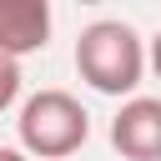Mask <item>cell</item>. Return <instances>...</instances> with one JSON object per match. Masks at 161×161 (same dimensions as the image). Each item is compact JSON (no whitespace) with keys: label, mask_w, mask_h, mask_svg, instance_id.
I'll list each match as a JSON object with an SVG mask.
<instances>
[{"label":"cell","mask_w":161,"mask_h":161,"mask_svg":"<svg viewBox=\"0 0 161 161\" xmlns=\"http://www.w3.org/2000/svg\"><path fill=\"white\" fill-rule=\"evenodd\" d=\"M75 70L101 96H131L146 70V45L126 20H96L75 40Z\"/></svg>","instance_id":"6da1fadb"},{"label":"cell","mask_w":161,"mask_h":161,"mask_svg":"<svg viewBox=\"0 0 161 161\" xmlns=\"http://www.w3.org/2000/svg\"><path fill=\"white\" fill-rule=\"evenodd\" d=\"M15 126H20V146H25L30 156H45V161L80 151L86 136H91L86 106H80L75 96H65V91H35V96L20 106V121H15Z\"/></svg>","instance_id":"7a4b0ae2"},{"label":"cell","mask_w":161,"mask_h":161,"mask_svg":"<svg viewBox=\"0 0 161 161\" xmlns=\"http://www.w3.org/2000/svg\"><path fill=\"white\" fill-rule=\"evenodd\" d=\"M111 146L126 161H161V96H131L111 121Z\"/></svg>","instance_id":"3957f363"},{"label":"cell","mask_w":161,"mask_h":161,"mask_svg":"<svg viewBox=\"0 0 161 161\" xmlns=\"http://www.w3.org/2000/svg\"><path fill=\"white\" fill-rule=\"evenodd\" d=\"M50 40V5L45 0H0V55L20 60Z\"/></svg>","instance_id":"277c9868"},{"label":"cell","mask_w":161,"mask_h":161,"mask_svg":"<svg viewBox=\"0 0 161 161\" xmlns=\"http://www.w3.org/2000/svg\"><path fill=\"white\" fill-rule=\"evenodd\" d=\"M15 96H20V65H15L10 55H0V111H5Z\"/></svg>","instance_id":"5b68a950"},{"label":"cell","mask_w":161,"mask_h":161,"mask_svg":"<svg viewBox=\"0 0 161 161\" xmlns=\"http://www.w3.org/2000/svg\"><path fill=\"white\" fill-rule=\"evenodd\" d=\"M0 161H30L25 151H15V146H0Z\"/></svg>","instance_id":"8992f818"},{"label":"cell","mask_w":161,"mask_h":161,"mask_svg":"<svg viewBox=\"0 0 161 161\" xmlns=\"http://www.w3.org/2000/svg\"><path fill=\"white\" fill-rule=\"evenodd\" d=\"M151 65H156V75H161V35L151 40Z\"/></svg>","instance_id":"52a82bcc"}]
</instances>
